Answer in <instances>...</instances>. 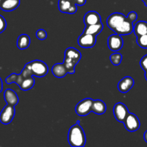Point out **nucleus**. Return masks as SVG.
<instances>
[{
    "label": "nucleus",
    "mask_w": 147,
    "mask_h": 147,
    "mask_svg": "<svg viewBox=\"0 0 147 147\" xmlns=\"http://www.w3.org/2000/svg\"><path fill=\"white\" fill-rule=\"evenodd\" d=\"M35 85V79L33 78V76H29V77L24 78L20 84V88L22 90H29L34 86Z\"/></svg>",
    "instance_id": "4be33fe9"
},
{
    "label": "nucleus",
    "mask_w": 147,
    "mask_h": 147,
    "mask_svg": "<svg viewBox=\"0 0 147 147\" xmlns=\"http://www.w3.org/2000/svg\"><path fill=\"white\" fill-rule=\"evenodd\" d=\"M134 86V80L130 76L121 79L118 84V89L120 93H125L129 91Z\"/></svg>",
    "instance_id": "ddd939ff"
},
{
    "label": "nucleus",
    "mask_w": 147,
    "mask_h": 147,
    "mask_svg": "<svg viewBox=\"0 0 147 147\" xmlns=\"http://www.w3.org/2000/svg\"><path fill=\"white\" fill-rule=\"evenodd\" d=\"M6 27H7V22L2 16L0 15V34L5 30Z\"/></svg>",
    "instance_id": "c756f323"
},
{
    "label": "nucleus",
    "mask_w": 147,
    "mask_h": 147,
    "mask_svg": "<svg viewBox=\"0 0 147 147\" xmlns=\"http://www.w3.org/2000/svg\"><path fill=\"white\" fill-rule=\"evenodd\" d=\"M30 63L33 76L38 78L44 77L48 73V67L44 62L35 60L30 62Z\"/></svg>",
    "instance_id": "f03ea898"
},
{
    "label": "nucleus",
    "mask_w": 147,
    "mask_h": 147,
    "mask_svg": "<svg viewBox=\"0 0 147 147\" xmlns=\"http://www.w3.org/2000/svg\"><path fill=\"white\" fill-rule=\"evenodd\" d=\"M15 115L14 106L7 104L0 113V122L2 124H10L12 121Z\"/></svg>",
    "instance_id": "20e7f679"
},
{
    "label": "nucleus",
    "mask_w": 147,
    "mask_h": 147,
    "mask_svg": "<svg viewBox=\"0 0 147 147\" xmlns=\"http://www.w3.org/2000/svg\"><path fill=\"white\" fill-rule=\"evenodd\" d=\"M23 79H24V77H23L21 73L19 75L15 74V73H12V74L9 76L8 77L6 78L5 82L7 84H11V83H15L17 86H20L22 81L23 80Z\"/></svg>",
    "instance_id": "5701e85b"
},
{
    "label": "nucleus",
    "mask_w": 147,
    "mask_h": 147,
    "mask_svg": "<svg viewBox=\"0 0 147 147\" xmlns=\"http://www.w3.org/2000/svg\"><path fill=\"white\" fill-rule=\"evenodd\" d=\"M2 89H3V83H2V80H1V78H0V93L2 91Z\"/></svg>",
    "instance_id": "473e14b6"
},
{
    "label": "nucleus",
    "mask_w": 147,
    "mask_h": 147,
    "mask_svg": "<svg viewBox=\"0 0 147 147\" xmlns=\"http://www.w3.org/2000/svg\"><path fill=\"white\" fill-rule=\"evenodd\" d=\"M136 42L138 46H140L141 48L147 49V34L137 37Z\"/></svg>",
    "instance_id": "a878e982"
},
{
    "label": "nucleus",
    "mask_w": 147,
    "mask_h": 147,
    "mask_svg": "<svg viewBox=\"0 0 147 147\" xmlns=\"http://www.w3.org/2000/svg\"><path fill=\"white\" fill-rule=\"evenodd\" d=\"M85 26L92 25V24H99L101 22V17L99 13L95 11H89L86 13L83 19Z\"/></svg>",
    "instance_id": "f8f14e48"
},
{
    "label": "nucleus",
    "mask_w": 147,
    "mask_h": 147,
    "mask_svg": "<svg viewBox=\"0 0 147 147\" xmlns=\"http://www.w3.org/2000/svg\"><path fill=\"white\" fill-rule=\"evenodd\" d=\"M30 45V37L25 34H20L17 38V46L20 50H24L27 48Z\"/></svg>",
    "instance_id": "412c9836"
},
{
    "label": "nucleus",
    "mask_w": 147,
    "mask_h": 147,
    "mask_svg": "<svg viewBox=\"0 0 147 147\" xmlns=\"http://www.w3.org/2000/svg\"><path fill=\"white\" fill-rule=\"evenodd\" d=\"M72 2L74 3L75 4L78 6H83L84 4H85L86 0H71Z\"/></svg>",
    "instance_id": "2f4dec72"
},
{
    "label": "nucleus",
    "mask_w": 147,
    "mask_h": 147,
    "mask_svg": "<svg viewBox=\"0 0 147 147\" xmlns=\"http://www.w3.org/2000/svg\"><path fill=\"white\" fill-rule=\"evenodd\" d=\"M63 64H64L65 67H66V70H67L68 73H69V74H74V73H75V66L76 65V63L71 61V60H69V59L64 58Z\"/></svg>",
    "instance_id": "b1692460"
},
{
    "label": "nucleus",
    "mask_w": 147,
    "mask_h": 147,
    "mask_svg": "<svg viewBox=\"0 0 147 147\" xmlns=\"http://www.w3.org/2000/svg\"><path fill=\"white\" fill-rule=\"evenodd\" d=\"M68 142L71 146L83 147L86 144V136L83 129L79 123L70 128L68 133Z\"/></svg>",
    "instance_id": "f257e3e1"
},
{
    "label": "nucleus",
    "mask_w": 147,
    "mask_h": 147,
    "mask_svg": "<svg viewBox=\"0 0 147 147\" xmlns=\"http://www.w3.org/2000/svg\"><path fill=\"white\" fill-rule=\"evenodd\" d=\"M4 98L7 104L15 106L19 103V98L17 93L12 89H7L4 91Z\"/></svg>",
    "instance_id": "4468645a"
},
{
    "label": "nucleus",
    "mask_w": 147,
    "mask_h": 147,
    "mask_svg": "<svg viewBox=\"0 0 147 147\" xmlns=\"http://www.w3.org/2000/svg\"><path fill=\"white\" fill-rule=\"evenodd\" d=\"M3 0H0V7H1V2H2Z\"/></svg>",
    "instance_id": "4c0bfd02"
},
{
    "label": "nucleus",
    "mask_w": 147,
    "mask_h": 147,
    "mask_svg": "<svg viewBox=\"0 0 147 147\" xmlns=\"http://www.w3.org/2000/svg\"><path fill=\"white\" fill-rule=\"evenodd\" d=\"M144 76H145V78H146V80H147V71H146V72H145V75H144Z\"/></svg>",
    "instance_id": "c9c22d12"
},
{
    "label": "nucleus",
    "mask_w": 147,
    "mask_h": 147,
    "mask_svg": "<svg viewBox=\"0 0 147 147\" xmlns=\"http://www.w3.org/2000/svg\"><path fill=\"white\" fill-rule=\"evenodd\" d=\"M140 65L144 71H147V55H144L140 61Z\"/></svg>",
    "instance_id": "c85d7f7f"
},
{
    "label": "nucleus",
    "mask_w": 147,
    "mask_h": 147,
    "mask_svg": "<svg viewBox=\"0 0 147 147\" xmlns=\"http://www.w3.org/2000/svg\"><path fill=\"white\" fill-rule=\"evenodd\" d=\"M142 1L144 3V5L147 6V0H142Z\"/></svg>",
    "instance_id": "f704fd0d"
},
{
    "label": "nucleus",
    "mask_w": 147,
    "mask_h": 147,
    "mask_svg": "<svg viewBox=\"0 0 147 147\" xmlns=\"http://www.w3.org/2000/svg\"><path fill=\"white\" fill-rule=\"evenodd\" d=\"M144 140H145V142L147 143V130L146 131L145 133H144Z\"/></svg>",
    "instance_id": "72a5a7b5"
},
{
    "label": "nucleus",
    "mask_w": 147,
    "mask_h": 147,
    "mask_svg": "<svg viewBox=\"0 0 147 147\" xmlns=\"http://www.w3.org/2000/svg\"><path fill=\"white\" fill-rule=\"evenodd\" d=\"M76 4L72 2L71 0H59V9L60 11L63 13H67L69 14H73L76 13L77 10Z\"/></svg>",
    "instance_id": "9b49d317"
},
{
    "label": "nucleus",
    "mask_w": 147,
    "mask_h": 147,
    "mask_svg": "<svg viewBox=\"0 0 147 147\" xmlns=\"http://www.w3.org/2000/svg\"><path fill=\"white\" fill-rule=\"evenodd\" d=\"M96 40V36L83 32L78 38L77 42L81 47L90 48L95 46Z\"/></svg>",
    "instance_id": "1a4fd4ad"
},
{
    "label": "nucleus",
    "mask_w": 147,
    "mask_h": 147,
    "mask_svg": "<svg viewBox=\"0 0 147 147\" xmlns=\"http://www.w3.org/2000/svg\"><path fill=\"white\" fill-rule=\"evenodd\" d=\"M108 46L110 50L113 52H118L123 46V40L121 35L114 34L110 36L108 39Z\"/></svg>",
    "instance_id": "6e6552de"
},
{
    "label": "nucleus",
    "mask_w": 147,
    "mask_h": 147,
    "mask_svg": "<svg viewBox=\"0 0 147 147\" xmlns=\"http://www.w3.org/2000/svg\"><path fill=\"white\" fill-rule=\"evenodd\" d=\"M82 54L79 50L74 47H69L65 51V58H67L77 64L81 60Z\"/></svg>",
    "instance_id": "2eb2a0df"
},
{
    "label": "nucleus",
    "mask_w": 147,
    "mask_h": 147,
    "mask_svg": "<svg viewBox=\"0 0 147 147\" xmlns=\"http://www.w3.org/2000/svg\"><path fill=\"white\" fill-rule=\"evenodd\" d=\"M36 37L38 40H44L47 38V32L45 30L43 29H40L36 32Z\"/></svg>",
    "instance_id": "cd10ccee"
},
{
    "label": "nucleus",
    "mask_w": 147,
    "mask_h": 147,
    "mask_svg": "<svg viewBox=\"0 0 147 147\" xmlns=\"http://www.w3.org/2000/svg\"><path fill=\"white\" fill-rule=\"evenodd\" d=\"M52 73L55 77L61 78L67 75L68 71L63 63H56L52 67Z\"/></svg>",
    "instance_id": "f3484780"
},
{
    "label": "nucleus",
    "mask_w": 147,
    "mask_h": 147,
    "mask_svg": "<svg viewBox=\"0 0 147 147\" xmlns=\"http://www.w3.org/2000/svg\"><path fill=\"white\" fill-rule=\"evenodd\" d=\"M110 60L111 63L114 65H119L121 63L122 60V56L120 53H115L112 54L110 57Z\"/></svg>",
    "instance_id": "393cba45"
},
{
    "label": "nucleus",
    "mask_w": 147,
    "mask_h": 147,
    "mask_svg": "<svg viewBox=\"0 0 147 147\" xmlns=\"http://www.w3.org/2000/svg\"><path fill=\"white\" fill-rule=\"evenodd\" d=\"M133 32L137 37L147 34V22L139 21L133 26Z\"/></svg>",
    "instance_id": "aec40b11"
},
{
    "label": "nucleus",
    "mask_w": 147,
    "mask_h": 147,
    "mask_svg": "<svg viewBox=\"0 0 147 147\" xmlns=\"http://www.w3.org/2000/svg\"><path fill=\"white\" fill-rule=\"evenodd\" d=\"M129 113L128 109L125 104L117 103L113 107V114L115 119L119 122H123L126 116Z\"/></svg>",
    "instance_id": "0eeeda50"
},
{
    "label": "nucleus",
    "mask_w": 147,
    "mask_h": 147,
    "mask_svg": "<svg viewBox=\"0 0 147 147\" xmlns=\"http://www.w3.org/2000/svg\"><path fill=\"white\" fill-rule=\"evenodd\" d=\"M114 32L119 35L130 34L133 32V24L126 18L116 27Z\"/></svg>",
    "instance_id": "9d476101"
},
{
    "label": "nucleus",
    "mask_w": 147,
    "mask_h": 147,
    "mask_svg": "<svg viewBox=\"0 0 147 147\" xmlns=\"http://www.w3.org/2000/svg\"><path fill=\"white\" fill-rule=\"evenodd\" d=\"M20 0H3L0 8L5 11H11L20 6Z\"/></svg>",
    "instance_id": "dca6fc26"
},
{
    "label": "nucleus",
    "mask_w": 147,
    "mask_h": 147,
    "mask_svg": "<svg viewBox=\"0 0 147 147\" xmlns=\"http://www.w3.org/2000/svg\"><path fill=\"white\" fill-rule=\"evenodd\" d=\"M126 19V17L122 13L115 12L111 14L107 19V25L109 27L110 29L114 31L116 27L122 22V21Z\"/></svg>",
    "instance_id": "423d86ee"
},
{
    "label": "nucleus",
    "mask_w": 147,
    "mask_h": 147,
    "mask_svg": "<svg viewBox=\"0 0 147 147\" xmlns=\"http://www.w3.org/2000/svg\"><path fill=\"white\" fill-rule=\"evenodd\" d=\"M123 124L126 130L130 132H134L138 130L140 128V121L138 118L133 113H129L125 120L123 121Z\"/></svg>",
    "instance_id": "39448f33"
},
{
    "label": "nucleus",
    "mask_w": 147,
    "mask_h": 147,
    "mask_svg": "<svg viewBox=\"0 0 147 147\" xmlns=\"http://www.w3.org/2000/svg\"><path fill=\"white\" fill-rule=\"evenodd\" d=\"M103 27V24H102V22L99 23V24L86 26L83 32L85 33V34H92V35L97 36L102 31Z\"/></svg>",
    "instance_id": "6ab92c4d"
},
{
    "label": "nucleus",
    "mask_w": 147,
    "mask_h": 147,
    "mask_svg": "<svg viewBox=\"0 0 147 147\" xmlns=\"http://www.w3.org/2000/svg\"><path fill=\"white\" fill-rule=\"evenodd\" d=\"M93 100H92V98H87L83 99L79 103H78L75 107V111L76 114L80 116H85L89 114V113L92 111Z\"/></svg>",
    "instance_id": "7ed1b4c3"
},
{
    "label": "nucleus",
    "mask_w": 147,
    "mask_h": 147,
    "mask_svg": "<svg viewBox=\"0 0 147 147\" xmlns=\"http://www.w3.org/2000/svg\"><path fill=\"white\" fill-rule=\"evenodd\" d=\"M106 104L101 100H94L92 106V111L97 115L104 114L106 111Z\"/></svg>",
    "instance_id": "a211bd4d"
},
{
    "label": "nucleus",
    "mask_w": 147,
    "mask_h": 147,
    "mask_svg": "<svg viewBox=\"0 0 147 147\" xmlns=\"http://www.w3.org/2000/svg\"><path fill=\"white\" fill-rule=\"evenodd\" d=\"M21 74L22 75V76L24 78L29 77V76H33V73H32L31 70V67H30V63H28L24 65V68H23Z\"/></svg>",
    "instance_id": "bb28decb"
},
{
    "label": "nucleus",
    "mask_w": 147,
    "mask_h": 147,
    "mask_svg": "<svg viewBox=\"0 0 147 147\" xmlns=\"http://www.w3.org/2000/svg\"><path fill=\"white\" fill-rule=\"evenodd\" d=\"M126 18L128 19L129 21H131V22H133L138 18V14H137L136 12L135 11H131V12L128 13V14L127 15Z\"/></svg>",
    "instance_id": "7c9ffc66"
},
{
    "label": "nucleus",
    "mask_w": 147,
    "mask_h": 147,
    "mask_svg": "<svg viewBox=\"0 0 147 147\" xmlns=\"http://www.w3.org/2000/svg\"><path fill=\"white\" fill-rule=\"evenodd\" d=\"M76 123H79H79H80V121H77Z\"/></svg>",
    "instance_id": "e433bc0d"
}]
</instances>
